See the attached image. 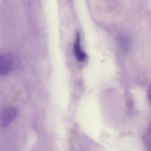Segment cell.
<instances>
[{
  "instance_id": "cell-3",
  "label": "cell",
  "mask_w": 151,
  "mask_h": 151,
  "mask_svg": "<svg viewBox=\"0 0 151 151\" xmlns=\"http://www.w3.org/2000/svg\"><path fill=\"white\" fill-rule=\"evenodd\" d=\"M75 57L79 62H83L86 58V54L82 51L80 45V36L79 33H76L74 45Z\"/></svg>"
},
{
  "instance_id": "cell-1",
  "label": "cell",
  "mask_w": 151,
  "mask_h": 151,
  "mask_svg": "<svg viewBox=\"0 0 151 151\" xmlns=\"http://www.w3.org/2000/svg\"><path fill=\"white\" fill-rule=\"evenodd\" d=\"M15 61L11 55L0 54V76H4L10 72L14 68Z\"/></svg>"
},
{
  "instance_id": "cell-4",
  "label": "cell",
  "mask_w": 151,
  "mask_h": 151,
  "mask_svg": "<svg viewBox=\"0 0 151 151\" xmlns=\"http://www.w3.org/2000/svg\"><path fill=\"white\" fill-rule=\"evenodd\" d=\"M148 97H149V100H150V102L151 105V83L149 86V89L148 91Z\"/></svg>"
},
{
  "instance_id": "cell-2",
  "label": "cell",
  "mask_w": 151,
  "mask_h": 151,
  "mask_svg": "<svg viewBox=\"0 0 151 151\" xmlns=\"http://www.w3.org/2000/svg\"><path fill=\"white\" fill-rule=\"evenodd\" d=\"M17 113L14 107H7L3 110L0 114V126L3 128L9 126L16 118Z\"/></svg>"
}]
</instances>
